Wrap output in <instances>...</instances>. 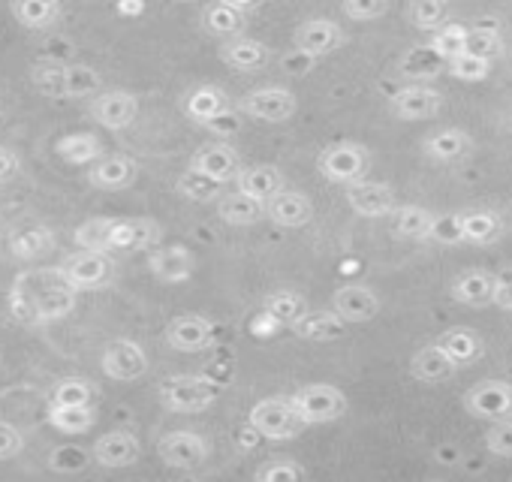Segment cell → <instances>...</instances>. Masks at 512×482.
<instances>
[{"label":"cell","instance_id":"cell-42","mask_svg":"<svg viewBox=\"0 0 512 482\" xmlns=\"http://www.w3.org/2000/svg\"><path fill=\"white\" fill-rule=\"evenodd\" d=\"M100 401V392L91 380L85 377H64L52 386L49 404H79V407H94Z\"/></svg>","mask_w":512,"mask_h":482},{"label":"cell","instance_id":"cell-6","mask_svg":"<svg viewBox=\"0 0 512 482\" xmlns=\"http://www.w3.org/2000/svg\"><path fill=\"white\" fill-rule=\"evenodd\" d=\"M58 272L76 293L103 290L115 278V260L109 257V251H85L82 248V251L64 257Z\"/></svg>","mask_w":512,"mask_h":482},{"label":"cell","instance_id":"cell-18","mask_svg":"<svg viewBox=\"0 0 512 482\" xmlns=\"http://www.w3.org/2000/svg\"><path fill=\"white\" fill-rule=\"evenodd\" d=\"M163 338L178 353H202L214 344V323L199 314H181L166 323Z\"/></svg>","mask_w":512,"mask_h":482},{"label":"cell","instance_id":"cell-50","mask_svg":"<svg viewBox=\"0 0 512 482\" xmlns=\"http://www.w3.org/2000/svg\"><path fill=\"white\" fill-rule=\"evenodd\" d=\"M491 428L485 431V449L494 458H512V419L488 422Z\"/></svg>","mask_w":512,"mask_h":482},{"label":"cell","instance_id":"cell-49","mask_svg":"<svg viewBox=\"0 0 512 482\" xmlns=\"http://www.w3.org/2000/svg\"><path fill=\"white\" fill-rule=\"evenodd\" d=\"M341 10L350 22H377L389 13V0H341Z\"/></svg>","mask_w":512,"mask_h":482},{"label":"cell","instance_id":"cell-44","mask_svg":"<svg viewBox=\"0 0 512 482\" xmlns=\"http://www.w3.org/2000/svg\"><path fill=\"white\" fill-rule=\"evenodd\" d=\"M175 190L187 202H214L223 193V184L214 181V178H208V175H199V172L187 169L184 175H178Z\"/></svg>","mask_w":512,"mask_h":482},{"label":"cell","instance_id":"cell-56","mask_svg":"<svg viewBox=\"0 0 512 482\" xmlns=\"http://www.w3.org/2000/svg\"><path fill=\"white\" fill-rule=\"evenodd\" d=\"M220 4H226V7H232V10H238L241 16H247V13H256L263 7V0H220Z\"/></svg>","mask_w":512,"mask_h":482},{"label":"cell","instance_id":"cell-33","mask_svg":"<svg viewBox=\"0 0 512 482\" xmlns=\"http://www.w3.org/2000/svg\"><path fill=\"white\" fill-rule=\"evenodd\" d=\"M13 19L25 31H52L61 22V0H13Z\"/></svg>","mask_w":512,"mask_h":482},{"label":"cell","instance_id":"cell-40","mask_svg":"<svg viewBox=\"0 0 512 482\" xmlns=\"http://www.w3.org/2000/svg\"><path fill=\"white\" fill-rule=\"evenodd\" d=\"M263 308H266V314H269L272 320H278L281 326H290V329H293V323H296L299 317H305V314L311 311L308 299L299 296V293H293V290H278V293L266 296Z\"/></svg>","mask_w":512,"mask_h":482},{"label":"cell","instance_id":"cell-46","mask_svg":"<svg viewBox=\"0 0 512 482\" xmlns=\"http://www.w3.org/2000/svg\"><path fill=\"white\" fill-rule=\"evenodd\" d=\"M305 476H308V470L287 455H275L272 461H263L253 470V479H260V482H299Z\"/></svg>","mask_w":512,"mask_h":482},{"label":"cell","instance_id":"cell-38","mask_svg":"<svg viewBox=\"0 0 512 482\" xmlns=\"http://www.w3.org/2000/svg\"><path fill=\"white\" fill-rule=\"evenodd\" d=\"M202 28H205V34H211L217 40H232V37L244 34V16L238 10L220 4V0H214V4H208L202 10Z\"/></svg>","mask_w":512,"mask_h":482},{"label":"cell","instance_id":"cell-19","mask_svg":"<svg viewBox=\"0 0 512 482\" xmlns=\"http://www.w3.org/2000/svg\"><path fill=\"white\" fill-rule=\"evenodd\" d=\"M181 112L196 121V124H205V127H214L220 118H226L232 112V100L223 88L217 85H196L184 94L181 100Z\"/></svg>","mask_w":512,"mask_h":482},{"label":"cell","instance_id":"cell-3","mask_svg":"<svg viewBox=\"0 0 512 482\" xmlns=\"http://www.w3.org/2000/svg\"><path fill=\"white\" fill-rule=\"evenodd\" d=\"M317 169L329 184H353L362 181L371 169V151L362 142H332L320 151Z\"/></svg>","mask_w":512,"mask_h":482},{"label":"cell","instance_id":"cell-15","mask_svg":"<svg viewBox=\"0 0 512 482\" xmlns=\"http://www.w3.org/2000/svg\"><path fill=\"white\" fill-rule=\"evenodd\" d=\"M347 34L338 22L332 19H308L296 28L293 43L305 58H326L344 46Z\"/></svg>","mask_w":512,"mask_h":482},{"label":"cell","instance_id":"cell-5","mask_svg":"<svg viewBox=\"0 0 512 482\" xmlns=\"http://www.w3.org/2000/svg\"><path fill=\"white\" fill-rule=\"evenodd\" d=\"M247 422L256 434L266 437V440H293L305 428L287 395H272V398L256 401L247 413Z\"/></svg>","mask_w":512,"mask_h":482},{"label":"cell","instance_id":"cell-39","mask_svg":"<svg viewBox=\"0 0 512 482\" xmlns=\"http://www.w3.org/2000/svg\"><path fill=\"white\" fill-rule=\"evenodd\" d=\"M97 413L94 407H79V404H49V425L58 428L61 434H85L94 428Z\"/></svg>","mask_w":512,"mask_h":482},{"label":"cell","instance_id":"cell-57","mask_svg":"<svg viewBox=\"0 0 512 482\" xmlns=\"http://www.w3.org/2000/svg\"><path fill=\"white\" fill-rule=\"evenodd\" d=\"M178 4H196V0H178Z\"/></svg>","mask_w":512,"mask_h":482},{"label":"cell","instance_id":"cell-23","mask_svg":"<svg viewBox=\"0 0 512 482\" xmlns=\"http://www.w3.org/2000/svg\"><path fill=\"white\" fill-rule=\"evenodd\" d=\"M220 61L235 73H260L272 64V49L253 37H232L220 43Z\"/></svg>","mask_w":512,"mask_h":482},{"label":"cell","instance_id":"cell-10","mask_svg":"<svg viewBox=\"0 0 512 482\" xmlns=\"http://www.w3.org/2000/svg\"><path fill=\"white\" fill-rule=\"evenodd\" d=\"M88 112H91V118H94L103 130L121 133V130H127V127L139 118V97H136L133 91H124V88L100 91V94L91 97Z\"/></svg>","mask_w":512,"mask_h":482},{"label":"cell","instance_id":"cell-21","mask_svg":"<svg viewBox=\"0 0 512 482\" xmlns=\"http://www.w3.org/2000/svg\"><path fill=\"white\" fill-rule=\"evenodd\" d=\"M266 217L275 223V226H284V229H302L314 220V202L311 196H305L302 190H290V187H281L278 193H272L266 199Z\"/></svg>","mask_w":512,"mask_h":482},{"label":"cell","instance_id":"cell-14","mask_svg":"<svg viewBox=\"0 0 512 482\" xmlns=\"http://www.w3.org/2000/svg\"><path fill=\"white\" fill-rule=\"evenodd\" d=\"M163 229L151 217H115L109 232V251L121 254H139L148 251L160 241Z\"/></svg>","mask_w":512,"mask_h":482},{"label":"cell","instance_id":"cell-4","mask_svg":"<svg viewBox=\"0 0 512 482\" xmlns=\"http://www.w3.org/2000/svg\"><path fill=\"white\" fill-rule=\"evenodd\" d=\"M290 404L302 425H329L347 413V395L332 383H308L290 395Z\"/></svg>","mask_w":512,"mask_h":482},{"label":"cell","instance_id":"cell-11","mask_svg":"<svg viewBox=\"0 0 512 482\" xmlns=\"http://www.w3.org/2000/svg\"><path fill=\"white\" fill-rule=\"evenodd\" d=\"M452 220L458 232V245L488 248V245H497L506 232V223L494 208H464V211H455Z\"/></svg>","mask_w":512,"mask_h":482},{"label":"cell","instance_id":"cell-25","mask_svg":"<svg viewBox=\"0 0 512 482\" xmlns=\"http://www.w3.org/2000/svg\"><path fill=\"white\" fill-rule=\"evenodd\" d=\"M187 169H193L199 175H208V178H214L220 184H229L241 172V157H238L235 148H229L223 142H214V145H202L190 157V166Z\"/></svg>","mask_w":512,"mask_h":482},{"label":"cell","instance_id":"cell-1","mask_svg":"<svg viewBox=\"0 0 512 482\" xmlns=\"http://www.w3.org/2000/svg\"><path fill=\"white\" fill-rule=\"evenodd\" d=\"M76 290L61 278L58 269L22 272L10 290V314L22 326H46L64 320L76 308Z\"/></svg>","mask_w":512,"mask_h":482},{"label":"cell","instance_id":"cell-17","mask_svg":"<svg viewBox=\"0 0 512 482\" xmlns=\"http://www.w3.org/2000/svg\"><path fill=\"white\" fill-rule=\"evenodd\" d=\"M383 302L380 296L365 287V284H344L335 290L332 296V311L347 323V326H362V323H371L377 314H380Z\"/></svg>","mask_w":512,"mask_h":482},{"label":"cell","instance_id":"cell-2","mask_svg":"<svg viewBox=\"0 0 512 482\" xmlns=\"http://www.w3.org/2000/svg\"><path fill=\"white\" fill-rule=\"evenodd\" d=\"M217 398H220V386L196 374H175L157 386V401L169 413H205Z\"/></svg>","mask_w":512,"mask_h":482},{"label":"cell","instance_id":"cell-55","mask_svg":"<svg viewBox=\"0 0 512 482\" xmlns=\"http://www.w3.org/2000/svg\"><path fill=\"white\" fill-rule=\"evenodd\" d=\"M22 172V157L13 148L0 145V184H10Z\"/></svg>","mask_w":512,"mask_h":482},{"label":"cell","instance_id":"cell-36","mask_svg":"<svg viewBox=\"0 0 512 482\" xmlns=\"http://www.w3.org/2000/svg\"><path fill=\"white\" fill-rule=\"evenodd\" d=\"M55 154L70 166H91L103 157V142L97 133H67L55 142Z\"/></svg>","mask_w":512,"mask_h":482},{"label":"cell","instance_id":"cell-48","mask_svg":"<svg viewBox=\"0 0 512 482\" xmlns=\"http://www.w3.org/2000/svg\"><path fill=\"white\" fill-rule=\"evenodd\" d=\"M112 223H115V217H91L73 232V241L85 251H109Z\"/></svg>","mask_w":512,"mask_h":482},{"label":"cell","instance_id":"cell-29","mask_svg":"<svg viewBox=\"0 0 512 482\" xmlns=\"http://www.w3.org/2000/svg\"><path fill=\"white\" fill-rule=\"evenodd\" d=\"M148 272L163 284H184L193 278L196 260L187 248L172 245V248H160L148 257Z\"/></svg>","mask_w":512,"mask_h":482},{"label":"cell","instance_id":"cell-51","mask_svg":"<svg viewBox=\"0 0 512 482\" xmlns=\"http://www.w3.org/2000/svg\"><path fill=\"white\" fill-rule=\"evenodd\" d=\"M61 76H64V64H34L31 67V82L37 91L49 94V97H58L61 94Z\"/></svg>","mask_w":512,"mask_h":482},{"label":"cell","instance_id":"cell-43","mask_svg":"<svg viewBox=\"0 0 512 482\" xmlns=\"http://www.w3.org/2000/svg\"><path fill=\"white\" fill-rule=\"evenodd\" d=\"M428 49H431L443 64L452 61L455 55L467 52V28H464V25H455V22L440 25L437 31H431Z\"/></svg>","mask_w":512,"mask_h":482},{"label":"cell","instance_id":"cell-24","mask_svg":"<svg viewBox=\"0 0 512 482\" xmlns=\"http://www.w3.org/2000/svg\"><path fill=\"white\" fill-rule=\"evenodd\" d=\"M139 178V163L130 154H109L91 163L88 169V184L106 193L127 190Z\"/></svg>","mask_w":512,"mask_h":482},{"label":"cell","instance_id":"cell-34","mask_svg":"<svg viewBox=\"0 0 512 482\" xmlns=\"http://www.w3.org/2000/svg\"><path fill=\"white\" fill-rule=\"evenodd\" d=\"M55 251V232L49 226H25L10 238V254L22 263H37Z\"/></svg>","mask_w":512,"mask_h":482},{"label":"cell","instance_id":"cell-27","mask_svg":"<svg viewBox=\"0 0 512 482\" xmlns=\"http://www.w3.org/2000/svg\"><path fill=\"white\" fill-rule=\"evenodd\" d=\"M494 281H497V275H491L485 269H467L452 278L449 296H452V302H458L464 308H485V305H491Z\"/></svg>","mask_w":512,"mask_h":482},{"label":"cell","instance_id":"cell-31","mask_svg":"<svg viewBox=\"0 0 512 482\" xmlns=\"http://www.w3.org/2000/svg\"><path fill=\"white\" fill-rule=\"evenodd\" d=\"M214 208H217V217L226 223V226H253L266 220V202L263 199H253L241 190H232V193H220L214 199Z\"/></svg>","mask_w":512,"mask_h":482},{"label":"cell","instance_id":"cell-41","mask_svg":"<svg viewBox=\"0 0 512 482\" xmlns=\"http://www.w3.org/2000/svg\"><path fill=\"white\" fill-rule=\"evenodd\" d=\"M407 22L416 31H437L449 22V0H407Z\"/></svg>","mask_w":512,"mask_h":482},{"label":"cell","instance_id":"cell-28","mask_svg":"<svg viewBox=\"0 0 512 482\" xmlns=\"http://www.w3.org/2000/svg\"><path fill=\"white\" fill-rule=\"evenodd\" d=\"M437 344L449 353V359L458 368H470V365L482 362V356H485V338L470 326H449L446 332L437 335Z\"/></svg>","mask_w":512,"mask_h":482},{"label":"cell","instance_id":"cell-53","mask_svg":"<svg viewBox=\"0 0 512 482\" xmlns=\"http://www.w3.org/2000/svg\"><path fill=\"white\" fill-rule=\"evenodd\" d=\"M25 449V434L10 425V422H0V461H10Z\"/></svg>","mask_w":512,"mask_h":482},{"label":"cell","instance_id":"cell-30","mask_svg":"<svg viewBox=\"0 0 512 482\" xmlns=\"http://www.w3.org/2000/svg\"><path fill=\"white\" fill-rule=\"evenodd\" d=\"M437 214L422 205H395L389 214V232L404 241H431Z\"/></svg>","mask_w":512,"mask_h":482},{"label":"cell","instance_id":"cell-16","mask_svg":"<svg viewBox=\"0 0 512 482\" xmlns=\"http://www.w3.org/2000/svg\"><path fill=\"white\" fill-rule=\"evenodd\" d=\"M473 151H476V139L464 127H440L422 139V154L431 163H443V166L464 163L467 157H473Z\"/></svg>","mask_w":512,"mask_h":482},{"label":"cell","instance_id":"cell-13","mask_svg":"<svg viewBox=\"0 0 512 482\" xmlns=\"http://www.w3.org/2000/svg\"><path fill=\"white\" fill-rule=\"evenodd\" d=\"M157 452H160L163 464L178 467V470H190V467H199L211 455V443L196 431L178 428V431H166L157 440Z\"/></svg>","mask_w":512,"mask_h":482},{"label":"cell","instance_id":"cell-45","mask_svg":"<svg viewBox=\"0 0 512 482\" xmlns=\"http://www.w3.org/2000/svg\"><path fill=\"white\" fill-rule=\"evenodd\" d=\"M446 70H449V76L458 79V82H485V79L491 76V70H494V61L479 58V55H473V52H461V55H455L452 61H446Z\"/></svg>","mask_w":512,"mask_h":482},{"label":"cell","instance_id":"cell-26","mask_svg":"<svg viewBox=\"0 0 512 482\" xmlns=\"http://www.w3.org/2000/svg\"><path fill=\"white\" fill-rule=\"evenodd\" d=\"M461 368L449 359V353L434 341V344H425L413 353L410 359V377L425 383V386H437V383H446L458 374Z\"/></svg>","mask_w":512,"mask_h":482},{"label":"cell","instance_id":"cell-8","mask_svg":"<svg viewBox=\"0 0 512 482\" xmlns=\"http://www.w3.org/2000/svg\"><path fill=\"white\" fill-rule=\"evenodd\" d=\"M299 103L290 88L281 85H266V88H253L241 97L238 112L253 118V121H266V124H284L296 115Z\"/></svg>","mask_w":512,"mask_h":482},{"label":"cell","instance_id":"cell-12","mask_svg":"<svg viewBox=\"0 0 512 482\" xmlns=\"http://www.w3.org/2000/svg\"><path fill=\"white\" fill-rule=\"evenodd\" d=\"M100 365H103V374L109 380L133 383V380H142L148 374V353L142 350V344H136L130 338H118V341H109L103 347Z\"/></svg>","mask_w":512,"mask_h":482},{"label":"cell","instance_id":"cell-20","mask_svg":"<svg viewBox=\"0 0 512 482\" xmlns=\"http://www.w3.org/2000/svg\"><path fill=\"white\" fill-rule=\"evenodd\" d=\"M139 455H142V443L127 428H112V431L100 434L94 443V461L100 467H109V470L133 467L139 461Z\"/></svg>","mask_w":512,"mask_h":482},{"label":"cell","instance_id":"cell-32","mask_svg":"<svg viewBox=\"0 0 512 482\" xmlns=\"http://www.w3.org/2000/svg\"><path fill=\"white\" fill-rule=\"evenodd\" d=\"M281 187H287V178L278 166L272 163H256V166H241V172L235 175V190L253 196V199H269L272 193H278Z\"/></svg>","mask_w":512,"mask_h":482},{"label":"cell","instance_id":"cell-22","mask_svg":"<svg viewBox=\"0 0 512 482\" xmlns=\"http://www.w3.org/2000/svg\"><path fill=\"white\" fill-rule=\"evenodd\" d=\"M347 205L359 214V217H389L392 208L398 205L392 184L383 181H353L347 184Z\"/></svg>","mask_w":512,"mask_h":482},{"label":"cell","instance_id":"cell-37","mask_svg":"<svg viewBox=\"0 0 512 482\" xmlns=\"http://www.w3.org/2000/svg\"><path fill=\"white\" fill-rule=\"evenodd\" d=\"M103 91V76L88 67V64H64L61 76V94L64 100H79V97H94Z\"/></svg>","mask_w":512,"mask_h":482},{"label":"cell","instance_id":"cell-35","mask_svg":"<svg viewBox=\"0 0 512 482\" xmlns=\"http://www.w3.org/2000/svg\"><path fill=\"white\" fill-rule=\"evenodd\" d=\"M293 332L305 341H317V344H329L338 341L347 332V323L329 308V311H308L305 317H299L293 323Z\"/></svg>","mask_w":512,"mask_h":482},{"label":"cell","instance_id":"cell-54","mask_svg":"<svg viewBox=\"0 0 512 482\" xmlns=\"http://www.w3.org/2000/svg\"><path fill=\"white\" fill-rule=\"evenodd\" d=\"M491 305H497L500 311H512V272H500L497 275Z\"/></svg>","mask_w":512,"mask_h":482},{"label":"cell","instance_id":"cell-7","mask_svg":"<svg viewBox=\"0 0 512 482\" xmlns=\"http://www.w3.org/2000/svg\"><path fill=\"white\" fill-rule=\"evenodd\" d=\"M461 404H464L467 416L482 419V422L512 419V383L485 377L461 395Z\"/></svg>","mask_w":512,"mask_h":482},{"label":"cell","instance_id":"cell-52","mask_svg":"<svg viewBox=\"0 0 512 482\" xmlns=\"http://www.w3.org/2000/svg\"><path fill=\"white\" fill-rule=\"evenodd\" d=\"M91 461V455L79 446H61L49 455V467L55 470H64V473H73V470H85Z\"/></svg>","mask_w":512,"mask_h":482},{"label":"cell","instance_id":"cell-9","mask_svg":"<svg viewBox=\"0 0 512 482\" xmlns=\"http://www.w3.org/2000/svg\"><path fill=\"white\" fill-rule=\"evenodd\" d=\"M389 112L398 118V121H431L443 112V94L431 85H422V82H413V85H404L398 88L392 97H389Z\"/></svg>","mask_w":512,"mask_h":482},{"label":"cell","instance_id":"cell-47","mask_svg":"<svg viewBox=\"0 0 512 482\" xmlns=\"http://www.w3.org/2000/svg\"><path fill=\"white\" fill-rule=\"evenodd\" d=\"M467 52H473L479 58H488V61H497L503 55V34H500V28H494V25L467 28Z\"/></svg>","mask_w":512,"mask_h":482}]
</instances>
